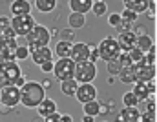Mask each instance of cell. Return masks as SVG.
Masks as SVG:
<instances>
[{
	"label": "cell",
	"instance_id": "1",
	"mask_svg": "<svg viewBox=\"0 0 157 122\" xmlns=\"http://www.w3.org/2000/svg\"><path fill=\"white\" fill-rule=\"evenodd\" d=\"M44 98H46L44 86L39 82H26L20 87V102L26 108H37Z\"/></svg>",
	"mask_w": 157,
	"mask_h": 122
},
{
	"label": "cell",
	"instance_id": "2",
	"mask_svg": "<svg viewBox=\"0 0 157 122\" xmlns=\"http://www.w3.org/2000/svg\"><path fill=\"white\" fill-rule=\"evenodd\" d=\"M154 62H155V53H154V47H152L139 62L133 64V73H135L137 82H150L154 79V75H155Z\"/></svg>",
	"mask_w": 157,
	"mask_h": 122
},
{
	"label": "cell",
	"instance_id": "3",
	"mask_svg": "<svg viewBox=\"0 0 157 122\" xmlns=\"http://www.w3.org/2000/svg\"><path fill=\"white\" fill-rule=\"evenodd\" d=\"M20 77H22V71H20V66L17 64V60L0 62V87L15 86Z\"/></svg>",
	"mask_w": 157,
	"mask_h": 122
},
{
	"label": "cell",
	"instance_id": "4",
	"mask_svg": "<svg viewBox=\"0 0 157 122\" xmlns=\"http://www.w3.org/2000/svg\"><path fill=\"white\" fill-rule=\"evenodd\" d=\"M97 49H99V57H101L102 60H106V62H110V60H117L119 55L122 53L119 42L115 40L113 37H106V39H102V40L97 44Z\"/></svg>",
	"mask_w": 157,
	"mask_h": 122
},
{
	"label": "cell",
	"instance_id": "5",
	"mask_svg": "<svg viewBox=\"0 0 157 122\" xmlns=\"http://www.w3.org/2000/svg\"><path fill=\"white\" fill-rule=\"evenodd\" d=\"M26 40H28V47L29 49H37V47H44V46H48L49 40H51V35H49V31H48V28H44V26H35L28 35H26Z\"/></svg>",
	"mask_w": 157,
	"mask_h": 122
},
{
	"label": "cell",
	"instance_id": "6",
	"mask_svg": "<svg viewBox=\"0 0 157 122\" xmlns=\"http://www.w3.org/2000/svg\"><path fill=\"white\" fill-rule=\"evenodd\" d=\"M97 75V68L93 62L90 60H82V62H75V80L80 84H90Z\"/></svg>",
	"mask_w": 157,
	"mask_h": 122
},
{
	"label": "cell",
	"instance_id": "7",
	"mask_svg": "<svg viewBox=\"0 0 157 122\" xmlns=\"http://www.w3.org/2000/svg\"><path fill=\"white\" fill-rule=\"evenodd\" d=\"M37 20L31 15H22V17H13L11 18V29L15 31L17 37H26L37 24Z\"/></svg>",
	"mask_w": 157,
	"mask_h": 122
},
{
	"label": "cell",
	"instance_id": "8",
	"mask_svg": "<svg viewBox=\"0 0 157 122\" xmlns=\"http://www.w3.org/2000/svg\"><path fill=\"white\" fill-rule=\"evenodd\" d=\"M53 73L59 80H70L75 77V62L71 58H59L53 68Z\"/></svg>",
	"mask_w": 157,
	"mask_h": 122
},
{
	"label": "cell",
	"instance_id": "9",
	"mask_svg": "<svg viewBox=\"0 0 157 122\" xmlns=\"http://www.w3.org/2000/svg\"><path fill=\"white\" fill-rule=\"evenodd\" d=\"M17 104H20V89L17 86L2 87V91H0V106L15 108Z\"/></svg>",
	"mask_w": 157,
	"mask_h": 122
},
{
	"label": "cell",
	"instance_id": "10",
	"mask_svg": "<svg viewBox=\"0 0 157 122\" xmlns=\"http://www.w3.org/2000/svg\"><path fill=\"white\" fill-rule=\"evenodd\" d=\"M17 39L15 40H0V62L6 60H17L15 53H17Z\"/></svg>",
	"mask_w": 157,
	"mask_h": 122
},
{
	"label": "cell",
	"instance_id": "11",
	"mask_svg": "<svg viewBox=\"0 0 157 122\" xmlns=\"http://www.w3.org/2000/svg\"><path fill=\"white\" fill-rule=\"evenodd\" d=\"M75 97H77L82 104L91 102L97 97V89H95V86L91 82L90 84H78V89H77V93H75Z\"/></svg>",
	"mask_w": 157,
	"mask_h": 122
},
{
	"label": "cell",
	"instance_id": "12",
	"mask_svg": "<svg viewBox=\"0 0 157 122\" xmlns=\"http://www.w3.org/2000/svg\"><path fill=\"white\" fill-rule=\"evenodd\" d=\"M29 55H31V60H33L35 64H39V66H42L44 62H49L51 57H53V53H51V49H49L48 46L37 47V49H29Z\"/></svg>",
	"mask_w": 157,
	"mask_h": 122
},
{
	"label": "cell",
	"instance_id": "13",
	"mask_svg": "<svg viewBox=\"0 0 157 122\" xmlns=\"http://www.w3.org/2000/svg\"><path fill=\"white\" fill-rule=\"evenodd\" d=\"M73 62H82V60H88L90 58V46L84 44V42H77L73 44L71 47V57H70Z\"/></svg>",
	"mask_w": 157,
	"mask_h": 122
},
{
	"label": "cell",
	"instance_id": "14",
	"mask_svg": "<svg viewBox=\"0 0 157 122\" xmlns=\"http://www.w3.org/2000/svg\"><path fill=\"white\" fill-rule=\"evenodd\" d=\"M117 42H119V46H121L122 51H132L133 47H137V35L132 33V31H122L119 35Z\"/></svg>",
	"mask_w": 157,
	"mask_h": 122
},
{
	"label": "cell",
	"instance_id": "15",
	"mask_svg": "<svg viewBox=\"0 0 157 122\" xmlns=\"http://www.w3.org/2000/svg\"><path fill=\"white\" fill-rule=\"evenodd\" d=\"M133 93L139 100H146L154 93V82H135L133 84Z\"/></svg>",
	"mask_w": 157,
	"mask_h": 122
},
{
	"label": "cell",
	"instance_id": "16",
	"mask_svg": "<svg viewBox=\"0 0 157 122\" xmlns=\"http://www.w3.org/2000/svg\"><path fill=\"white\" fill-rule=\"evenodd\" d=\"M122 2H124V9H130L139 15V13H146L154 0H122Z\"/></svg>",
	"mask_w": 157,
	"mask_h": 122
},
{
	"label": "cell",
	"instance_id": "17",
	"mask_svg": "<svg viewBox=\"0 0 157 122\" xmlns=\"http://www.w3.org/2000/svg\"><path fill=\"white\" fill-rule=\"evenodd\" d=\"M141 122H155V111H154V98L148 97L143 100V113H141Z\"/></svg>",
	"mask_w": 157,
	"mask_h": 122
},
{
	"label": "cell",
	"instance_id": "18",
	"mask_svg": "<svg viewBox=\"0 0 157 122\" xmlns=\"http://www.w3.org/2000/svg\"><path fill=\"white\" fill-rule=\"evenodd\" d=\"M68 4H70L71 13H82V15H86L88 11H91L93 0H68Z\"/></svg>",
	"mask_w": 157,
	"mask_h": 122
},
{
	"label": "cell",
	"instance_id": "19",
	"mask_svg": "<svg viewBox=\"0 0 157 122\" xmlns=\"http://www.w3.org/2000/svg\"><path fill=\"white\" fill-rule=\"evenodd\" d=\"M31 11V4L28 0H13L11 4V13L13 17H22V15H29Z\"/></svg>",
	"mask_w": 157,
	"mask_h": 122
},
{
	"label": "cell",
	"instance_id": "20",
	"mask_svg": "<svg viewBox=\"0 0 157 122\" xmlns=\"http://www.w3.org/2000/svg\"><path fill=\"white\" fill-rule=\"evenodd\" d=\"M121 122H141V111L137 108H124L119 113Z\"/></svg>",
	"mask_w": 157,
	"mask_h": 122
},
{
	"label": "cell",
	"instance_id": "21",
	"mask_svg": "<svg viewBox=\"0 0 157 122\" xmlns=\"http://www.w3.org/2000/svg\"><path fill=\"white\" fill-rule=\"evenodd\" d=\"M55 111H57V104L51 98H44L39 106H37V113H39L42 119L48 117V115H51V113H55Z\"/></svg>",
	"mask_w": 157,
	"mask_h": 122
},
{
	"label": "cell",
	"instance_id": "22",
	"mask_svg": "<svg viewBox=\"0 0 157 122\" xmlns=\"http://www.w3.org/2000/svg\"><path fill=\"white\" fill-rule=\"evenodd\" d=\"M71 47H73L71 42L59 40L57 42V46H55V53H57L60 58H70V57H71Z\"/></svg>",
	"mask_w": 157,
	"mask_h": 122
},
{
	"label": "cell",
	"instance_id": "23",
	"mask_svg": "<svg viewBox=\"0 0 157 122\" xmlns=\"http://www.w3.org/2000/svg\"><path fill=\"white\" fill-rule=\"evenodd\" d=\"M60 89H62V93H64V95H68V97H73V95L77 93V89H78V82L75 80V79L62 80V82H60Z\"/></svg>",
	"mask_w": 157,
	"mask_h": 122
},
{
	"label": "cell",
	"instance_id": "24",
	"mask_svg": "<svg viewBox=\"0 0 157 122\" xmlns=\"http://www.w3.org/2000/svg\"><path fill=\"white\" fill-rule=\"evenodd\" d=\"M152 47H154V42H152V39L148 35H137V49L139 51H143L146 55Z\"/></svg>",
	"mask_w": 157,
	"mask_h": 122
},
{
	"label": "cell",
	"instance_id": "25",
	"mask_svg": "<svg viewBox=\"0 0 157 122\" xmlns=\"http://www.w3.org/2000/svg\"><path fill=\"white\" fill-rule=\"evenodd\" d=\"M35 7L40 13H49L57 7V0H35Z\"/></svg>",
	"mask_w": 157,
	"mask_h": 122
},
{
	"label": "cell",
	"instance_id": "26",
	"mask_svg": "<svg viewBox=\"0 0 157 122\" xmlns=\"http://www.w3.org/2000/svg\"><path fill=\"white\" fill-rule=\"evenodd\" d=\"M119 79L124 84H135L137 79H135V73H133V66L132 68H122V71L119 73Z\"/></svg>",
	"mask_w": 157,
	"mask_h": 122
},
{
	"label": "cell",
	"instance_id": "27",
	"mask_svg": "<svg viewBox=\"0 0 157 122\" xmlns=\"http://www.w3.org/2000/svg\"><path fill=\"white\" fill-rule=\"evenodd\" d=\"M68 22H70V28H75V29H78V28H82V26H84L86 18H84V15H82V13H71Z\"/></svg>",
	"mask_w": 157,
	"mask_h": 122
},
{
	"label": "cell",
	"instance_id": "28",
	"mask_svg": "<svg viewBox=\"0 0 157 122\" xmlns=\"http://www.w3.org/2000/svg\"><path fill=\"white\" fill-rule=\"evenodd\" d=\"M122 102H124V108H137V104H139L141 100L135 97V93H133V91H128V93H124Z\"/></svg>",
	"mask_w": 157,
	"mask_h": 122
},
{
	"label": "cell",
	"instance_id": "29",
	"mask_svg": "<svg viewBox=\"0 0 157 122\" xmlns=\"http://www.w3.org/2000/svg\"><path fill=\"white\" fill-rule=\"evenodd\" d=\"M97 113H101V104H99L97 100H91V102H86V104H84V115L95 117Z\"/></svg>",
	"mask_w": 157,
	"mask_h": 122
},
{
	"label": "cell",
	"instance_id": "30",
	"mask_svg": "<svg viewBox=\"0 0 157 122\" xmlns=\"http://www.w3.org/2000/svg\"><path fill=\"white\" fill-rule=\"evenodd\" d=\"M106 9H108V6H106V2H104V0H101V2H93V6H91V11H93L97 17L104 15V13H106Z\"/></svg>",
	"mask_w": 157,
	"mask_h": 122
},
{
	"label": "cell",
	"instance_id": "31",
	"mask_svg": "<svg viewBox=\"0 0 157 122\" xmlns=\"http://www.w3.org/2000/svg\"><path fill=\"white\" fill-rule=\"evenodd\" d=\"M122 71V66H121V62L119 60H110L108 62V73L113 77V75H117L119 77V73Z\"/></svg>",
	"mask_w": 157,
	"mask_h": 122
},
{
	"label": "cell",
	"instance_id": "32",
	"mask_svg": "<svg viewBox=\"0 0 157 122\" xmlns=\"http://www.w3.org/2000/svg\"><path fill=\"white\" fill-rule=\"evenodd\" d=\"M15 57H17V60H26V58L29 57V47H28V46H18Z\"/></svg>",
	"mask_w": 157,
	"mask_h": 122
},
{
	"label": "cell",
	"instance_id": "33",
	"mask_svg": "<svg viewBox=\"0 0 157 122\" xmlns=\"http://www.w3.org/2000/svg\"><path fill=\"white\" fill-rule=\"evenodd\" d=\"M117 60L121 62V66H122V68H132V66H133V62H132V58H130V55H128L126 51H122V53L119 55Z\"/></svg>",
	"mask_w": 157,
	"mask_h": 122
},
{
	"label": "cell",
	"instance_id": "34",
	"mask_svg": "<svg viewBox=\"0 0 157 122\" xmlns=\"http://www.w3.org/2000/svg\"><path fill=\"white\" fill-rule=\"evenodd\" d=\"M121 18H122V20H126V22H130V24H133V22L137 20V13L130 11V9H124V11L121 13Z\"/></svg>",
	"mask_w": 157,
	"mask_h": 122
},
{
	"label": "cell",
	"instance_id": "35",
	"mask_svg": "<svg viewBox=\"0 0 157 122\" xmlns=\"http://www.w3.org/2000/svg\"><path fill=\"white\" fill-rule=\"evenodd\" d=\"M126 53L130 55V58H132V62H133V64H135V62H139V60L144 57V53H143V51H139L137 47H133L132 51H126Z\"/></svg>",
	"mask_w": 157,
	"mask_h": 122
},
{
	"label": "cell",
	"instance_id": "36",
	"mask_svg": "<svg viewBox=\"0 0 157 122\" xmlns=\"http://www.w3.org/2000/svg\"><path fill=\"white\" fill-rule=\"evenodd\" d=\"M59 35H60V40H62V42H71V40H73V37H75L71 29H62Z\"/></svg>",
	"mask_w": 157,
	"mask_h": 122
},
{
	"label": "cell",
	"instance_id": "37",
	"mask_svg": "<svg viewBox=\"0 0 157 122\" xmlns=\"http://www.w3.org/2000/svg\"><path fill=\"white\" fill-rule=\"evenodd\" d=\"M121 15H117V13H113V15H110L108 17V24L110 26H113V28H119V24H121Z\"/></svg>",
	"mask_w": 157,
	"mask_h": 122
},
{
	"label": "cell",
	"instance_id": "38",
	"mask_svg": "<svg viewBox=\"0 0 157 122\" xmlns=\"http://www.w3.org/2000/svg\"><path fill=\"white\" fill-rule=\"evenodd\" d=\"M97 58H101V57H99V49H97V46H90V58H88V60L95 64Z\"/></svg>",
	"mask_w": 157,
	"mask_h": 122
},
{
	"label": "cell",
	"instance_id": "39",
	"mask_svg": "<svg viewBox=\"0 0 157 122\" xmlns=\"http://www.w3.org/2000/svg\"><path fill=\"white\" fill-rule=\"evenodd\" d=\"M60 113L59 111H55V113H51V115H48V117H44V122H60Z\"/></svg>",
	"mask_w": 157,
	"mask_h": 122
},
{
	"label": "cell",
	"instance_id": "40",
	"mask_svg": "<svg viewBox=\"0 0 157 122\" xmlns=\"http://www.w3.org/2000/svg\"><path fill=\"white\" fill-rule=\"evenodd\" d=\"M11 28V18L9 17H0V29H7Z\"/></svg>",
	"mask_w": 157,
	"mask_h": 122
},
{
	"label": "cell",
	"instance_id": "41",
	"mask_svg": "<svg viewBox=\"0 0 157 122\" xmlns=\"http://www.w3.org/2000/svg\"><path fill=\"white\" fill-rule=\"evenodd\" d=\"M53 68H55V64L49 60V62H44L42 66H40V69L44 71V73H49V71H53Z\"/></svg>",
	"mask_w": 157,
	"mask_h": 122
},
{
	"label": "cell",
	"instance_id": "42",
	"mask_svg": "<svg viewBox=\"0 0 157 122\" xmlns=\"http://www.w3.org/2000/svg\"><path fill=\"white\" fill-rule=\"evenodd\" d=\"M130 22H126V20H121V24H119V29H122V31H130Z\"/></svg>",
	"mask_w": 157,
	"mask_h": 122
},
{
	"label": "cell",
	"instance_id": "43",
	"mask_svg": "<svg viewBox=\"0 0 157 122\" xmlns=\"http://www.w3.org/2000/svg\"><path fill=\"white\" fill-rule=\"evenodd\" d=\"M24 84H26V79H24V77H20V79H18V80H17V84H15V86H17V87H18V89H20V87H22V86H24Z\"/></svg>",
	"mask_w": 157,
	"mask_h": 122
},
{
	"label": "cell",
	"instance_id": "44",
	"mask_svg": "<svg viewBox=\"0 0 157 122\" xmlns=\"http://www.w3.org/2000/svg\"><path fill=\"white\" fill-rule=\"evenodd\" d=\"M60 122H73V119H71V115H62Z\"/></svg>",
	"mask_w": 157,
	"mask_h": 122
},
{
	"label": "cell",
	"instance_id": "45",
	"mask_svg": "<svg viewBox=\"0 0 157 122\" xmlns=\"http://www.w3.org/2000/svg\"><path fill=\"white\" fill-rule=\"evenodd\" d=\"M93 119H95V117H91V115H84V117H82V122H95Z\"/></svg>",
	"mask_w": 157,
	"mask_h": 122
},
{
	"label": "cell",
	"instance_id": "46",
	"mask_svg": "<svg viewBox=\"0 0 157 122\" xmlns=\"http://www.w3.org/2000/svg\"><path fill=\"white\" fill-rule=\"evenodd\" d=\"M93 2H101V0H93Z\"/></svg>",
	"mask_w": 157,
	"mask_h": 122
},
{
	"label": "cell",
	"instance_id": "47",
	"mask_svg": "<svg viewBox=\"0 0 157 122\" xmlns=\"http://www.w3.org/2000/svg\"><path fill=\"white\" fill-rule=\"evenodd\" d=\"M0 91H2V87H0Z\"/></svg>",
	"mask_w": 157,
	"mask_h": 122
}]
</instances>
